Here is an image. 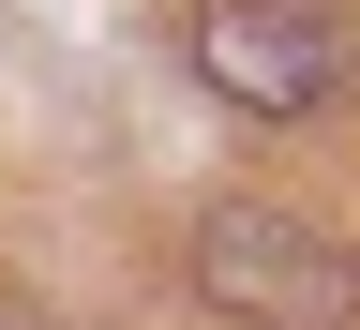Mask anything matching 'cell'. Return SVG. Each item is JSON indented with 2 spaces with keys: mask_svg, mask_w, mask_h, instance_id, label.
<instances>
[{
  "mask_svg": "<svg viewBox=\"0 0 360 330\" xmlns=\"http://www.w3.org/2000/svg\"><path fill=\"white\" fill-rule=\"evenodd\" d=\"M195 286L240 315V330H360V255L315 241V225L270 210V196H225L195 225Z\"/></svg>",
  "mask_w": 360,
  "mask_h": 330,
  "instance_id": "7a4b0ae2",
  "label": "cell"
},
{
  "mask_svg": "<svg viewBox=\"0 0 360 330\" xmlns=\"http://www.w3.org/2000/svg\"><path fill=\"white\" fill-rule=\"evenodd\" d=\"M195 75L240 120H315L360 75V0H195Z\"/></svg>",
  "mask_w": 360,
  "mask_h": 330,
  "instance_id": "6da1fadb",
  "label": "cell"
}]
</instances>
